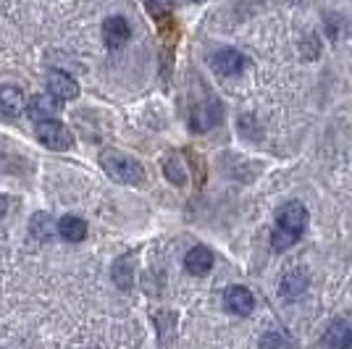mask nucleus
<instances>
[{
	"instance_id": "aec40b11",
	"label": "nucleus",
	"mask_w": 352,
	"mask_h": 349,
	"mask_svg": "<svg viewBox=\"0 0 352 349\" xmlns=\"http://www.w3.org/2000/svg\"><path fill=\"white\" fill-rule=\"evenodd\" d=\"M8 207H11V200L0 194V218H6V213H8Z\"/></svg>"
},
{
	"instance_id": "7ed1b4c3",
	"label": "nucleus",
	"mask_w": 352,
	"mask_h": 349,
	"mask_svg": "<svg viewBox=\"0 0 352 349\" xmlns=\"http://www.w3.org/2000/svg\"><path fill=\"white\" fill-rule=\"evenodd\" d=\"M34 134H37V139L43 142L47 150H56V153H63V150H69L74 145V134L72 129L58 121V118H53V121H40L37 126H34Z\"/></svg>"
},
{
	"instance_id": "39448f33",
	"label": "nucleus",
	"mask_w": 352,
	"mask_h": 349,
	"mask_svg": "<svg viewBox=\"0 0 352 349\" xmlns=\"http://www.w3.org/2000/svg\"><path fill=\"white\" fill-rule=\"evenodd\" d=\"M308 284H310V278L305 268H292V271H287L279 284L281 300H284V302H297V300L308 291Z\"/></svg>"
},
{
	"instance_id": "6ab92c4d",
	"label": "nucleus",
	"mask_w": 352,
	"mask_h": 349,
	"mask_svg": "<svg viewBox=\"0 0 352 349\" xmlns=\"http://www.w3.org/2000/svg\"><path fill=\"white\" fill-rule=\"evenodd\" d=\"M171 3L174 0H145L147 11H150V16H155V19H163V16L171 14Z\"/></svg>"
},
{
	"instance_id": "a211bd4d",
	"label": "nucleus",
	"mask_w": 352,
	"mask_h": 349,
	"mask_svg": "<svg viewBox=\"0 0 352 349\" xmlns=\"http://www.w3.org/2000/svg\"><path fill=\"white\" fill-rule=\"evenodd\" d=\"M261 347L263 349H289V339L281 334V331H271V334L263 336Z\"/></svg>"
},
{
	"instance_id": "9d476101",
	"label": "nucleus",
	"mask_w": 352,
	"mask_h": 349,
	"mask_svg": "<svg viewBox=\"0 0 352 349\" xmlns=\"http://www.w3.org/2000/svg\"><path fill=\"white\" fill-rule=\"evenodd\" d=\"M30 116L40 124V121H53V118L60 113V100L50 92H43V95H34L27 105Z\"/></svg>"
},
{
	"instance_id": "ddd939ff",
	"label": "nucleus",
	"mask_w": 352,
	"mask_h": 349,
	"mask_svg": "<svg viewBox=\"0 0 352 349\" xmlns=\"http://www.w3.org/2000/svg\"><path fill=\"white\" fill-rule=\"evenodd\" d=\"M184 268H187V273L192 276H206L208 271L213 268V252L203 245H197V247H192L187 252V258H184Z\"/></svg>"
},
{
	"instance_id": "f3484780",
	"label": "nucleus",
	"mask_w": 352,
	"mask_h": 349,
	"mask_svg": "<svg viewBox=\"0 0 352 349\" xmlns=\"http://www.w3.org/2000/svg\"><path fill=\"white\" fill-rule=\"evenodd\" d=\"M50 232H53V221H50V216H47V213H37V216L32 218V234H34L37 239H47Z\"/></svg>"
},
{
	"instance_id": "f257e3e1",
	"label": "nucleus",
	"mask_w": 352,
	"mask_h": 349,
	"mask_svg": "<svg viewBox=\"0 0 352 349\" xmlns=\"http://www.w3.org/2000/svg\"><path fill=\"white\" fill-rule=\"evenodd\" d=\"M305 229H308V210H305V205L297 203V200L287 203L279 210V216H276V226L271 232V247L276 249V252L289 249L292 245L300 242V236L305 234Z\"/></svg>"
},
{
	"instance_id": "2eb2a0df",
	"label": "nucleus",
	"mask_w": 352,
	"mask_h": 349,
	"mask_svg": "<svg viewBox=\"0 0 352 349\" xmlns=\"http://www.w3.org/2000/svg\"><path fill=\"white\" fill-rule=\"evenodd\" d=\"M58 234L66 242H82V239H87V223L79 216H63L58 221Z\"/></svg>"
},
{
	"instance_id": "dca6fc26",
	"label": "nucleus",
	"mask_w": 352,
	"mask_h": 349,
	"mask_svg": "<svg viewBox=\"0 0 352 349\" xmlns=\"http://www.w3.org/2000/svg\"><path fill=\"white\" fill-rule=\"evenodd\" d=\"M163 174H166V179H168L171 184H176V187H182V184L187 181V174H184V163H182V158H179V155H168V158H166Z\"/></svg>"
},
{
	"instance_id": "9b49d317",
	"label": "nucleus",
	"mask_w": 352,
	"mask_h": 349,
	"mask_svg": "<svg viewBox=\"0 0 352 349\" xmlns=\"http://www.w3.org/2000/svg\"><path fill=\"white\" fill-rule=\"evenodd\" d=\"M132 37V27L124 16H108L103 21V40L108 47H121Z\"/></svg>"
},
{
	"instance_id": "0eeeda50",
	"label": "nucleus",
	"mask_w": 352,
	"mask_h": 349,
	"mask_svg": "<svg viewBox=\"0 0 352 349\" xmlns=\"http://www.w3.org/2000/svg\"><path fill=\"white\" fill-rule=\"evenodd\" d=\"M223 307L232 315L245 318V315H250L255 310V297H252V291L248 286H229V289L223 291Z\"/></svg>"
},
{
	"instance_id": "423d86ee",
	"label": "nucleus",
	"mask_w": 352,
	"mask_h": 349,
	"mask_svg": "<svg viewBox=\"0 0 352 349\" xmlns=\"http://www.w3.org/2000/svg\"><path fill=\"white\" fill-rule=\"evenodd\" d=\"M219 121H221V102L216 100V98H210V100H206V102H197V105L192 108V116H190L192 131L213 129Z\"/></svg>"
},
{
	"instance_id": "f03ea898",
	"label": "nucleus",
	"mask_w": 352,
	"mask_h": 349,
	"mask_svg": "<svg viewBox=\"0 0 352 349\" xmlns=\"http://www.w3.org/2000/svg\"><path fill=\"white\" fill-rule=\"evenodd\" d=\"M100 166L113 181L121 184H142L145 181V168L142 163L121 150H103L100 153Z\"/></svg>"
},
{
	"instance_id": "6e6552de",
	"label": "nucleus",
	"mask_w": 352,
	"mask_h": 349,
	"mask_svg": "<svg viewBox=\"0 0 352 349\" xmlns=\"http://www.w3.org/2000/svg\"><path fill=\"white\" fill-rule=\"evenodd\" d=\"M111 276L121 291H129L134 286V276H137V252H124L121 258L113 260Z\"/></svg>"
},
{
	"instance_id": "20e7f679",
	"label": "nucleus",
	"mask_w": 352,
	"mask_h": 349,
	"mask_svg": "<svg viewBox=\"0 0 352 349\" xmlns=\"http://www.w3.org/2000/svg\"><path fill=\"white\" fill-rule=\"evenodd\" d=\"M210 69L219 76H236L245 71V56L234 47H221L210 56Z\"/></svg>"
},
{
	"instance_id": "f8f14e48",
	"label": "nucleus",
	"mask_w": 352,
	"mask_h": 349,
	"mask_svg": "<svg viewBox=\"0 0 352 349\" xmlns=\"http://www.w3.org/2000/svg\"><path fill=\"white\" fill-rule=\"evenodd\" d=\"M47 92L56 95L58 100H74V98L79 95V85L74 82L69 74L50 71L47 74Z\"/></svg>"
},
{
	"instance_id": "1a4fd4ad",
	"label": "nucleus",
	"mask_w": 352,
	"mask_h": 349,
	"mask_svg": "<svg viewBox=\"0 0 352 349\" xmlns=\"http://www.w3.org/2000/svg\"><path fill=\"white\" fill-rule=\"evenodd\" d=\"M24 108H27V98L21 89L14 85H0V116L16 118L24 113Z\"/></svg>"
},
{
	"instance_id": "4468645a",
	"label": "nucleus",
	"mask_w": 352,
	"mask_h": 349,
	"mask_svg": "<svg viewBox=\"0 0 352 349\" xmlns=\"http://www.w3.org/2000/svg\"><path fill=\"white\" fill-rule=\"evenodd\" d=\"M326 344H331L334 349H352V320H334L326 328Z\"/></svg>"
}]
</instances>
